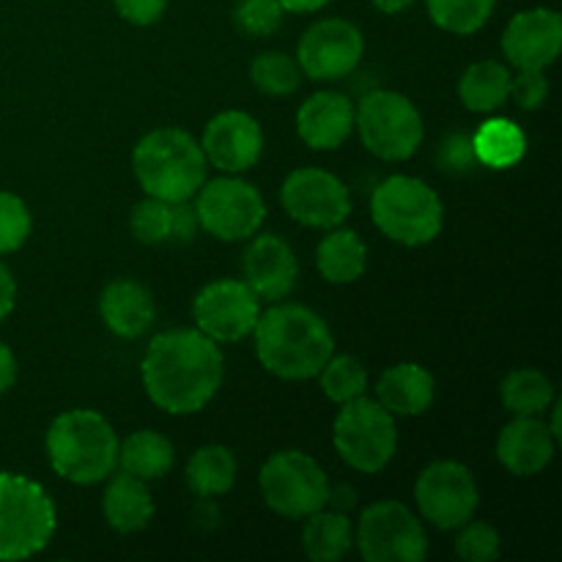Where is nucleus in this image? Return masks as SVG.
<instances>
[{
  "mask_svg": "<svg viewBox=\"0 0 562 562\" xmlns=\"http://www.w3.org/2000/svg\"><path fill=\"white\" fill-rule=\"evenodd\" d=\"M140 376L154 406L168 415H195L223 387L225 357L201 329H170L148 344Z\"/></svg>",
  "mask_w": 562,
  "mask_h": 562,
  "instance_id": "1",
  "label": "nucleus"
},
{
  "mask_svg": "<svg viewBox=\"0 0 562 562\" xmlns=\"http://www.w3.org/2000/svg\"><path fill=\"white\" fill-rule=\"evenodd\" d=\"M256 357L272 376L305 382L318 376L333 357L335 338L329 324L305 305H272L252 327Z\"/></svg>",
  "mask_w": 562,
  "mask_h": 562,
  "instance_id": "2",
  "label": "nucleus"
},
{
  "mask_svg": "<svg viewBox=\"0 0 562 562\" xmlns=\"http://www.w3.org/2000/svg\"><path fill=\"white\" fill-rule=\"evenodd\" d=\"M49 467L75 486L108 481L119 467V437L93 409H69L55 417L44 437Z\"/></svg>",
  "mask_w": 562,
  "mask_h": 562,
  "instance_id": "3",
  "label": "nucleus"
},
{
  "mask_svg": "<svg viewBox=\"0 0 562 562\" xmlns=\"http://www.w3.org/2000/svg\"><path fill=\"white\" fill-rule=\"evenodd\" d=\"M206 168L201 143L176 126L148 132L132 151V170L140 190L168 203L192 201L206 181Z\"/></svg>",
  "mask_w": 562,
  "mask_h": 562,
  "instance_id": "4",
  "label": "nucleus"
},
{
  "mask_svg": "<svg viewBox=\"0 0 562 562\" xmlns=\"http://www.w3.org/2000/svg\"><path fill=\"white\" fill-rule=\"evenodd\" d=\"M371 217L387 239L420 247L437 239L445 225L442 198L417 176H390L373 190Z\"/></svg>",
  "mask_w": 562,
  "mask_h": 562,
  "instance_id": "5",
  "label": "nucleus"
},
{
  "mask_svg": "<svg viewBox=\"0 0 562 562\" xmlns=\"http://www.w3.org/2000/svg\"><path fill=\"white\" fill-rule=\"evenodd\" d=\"M55 505L42 483L0 472V562L25 560L53 541Z\"/></svg>",
  "mask_w": 562,
  "mask_h": 562,
  "instance_id": "6",
  "label": "nucleus"
},
{
  "mask_svg": "<svg viewBox=\"0 0 562 562\" xmlns=\"http://www.w3.org/2000/svg\"><path fill=\"white\" fill-rule=\"evenodd\" d=\"M355 130L373 157L404 162L420 148L423 115L409 97L398 91H371L355 108Z\"/></svg>",
  "mask_w": 562,
  "mask_h": 562,
  "instance_id": "7",
  "label": "nucleus"
},
{
  "mask_svg": "<svg viewBox=\"0 0 562 562\" xmlns=\"http://www.w3.org/2000/svg\"><path fill=\"white\" fill-rule=\"evenodd\" d=\"M333 445L340 459L357 472H382L393 461L398 448L395 415H390L379 401L360 398L340 404L333 423Z\"/></svg>",
  "mask_w": 562,
  "mask_h": 562,
  "instance_id": "8",
  "label": "nucleus"
},
{
  "mask_svg": "<svg viewBox=\"0 0 562 562\" xmlns=\"http://www.w3.org/2000/svg\"><path fill=\"white\" fill-rule=\"evenodd\" d=\"M263 503L283 519H307L316 510L327 508L329 477L313 456L302 450H280L261 467Z\"/></svg>",
  "mask_w": 562,
  "mask_h": 562,
  "instance_id": "9",
  "label": "nucleus"
},
{
  "mask_svg": "<svg viewBox=\"0 0 562 562\" xmlns=\"http://www.w3.org/2000/svg\"><path fill=\"white\" fill-rule=\"evenodd\" d=\"M355 547L366 562H423L428 536L409 505L382 499L362 510L355 527Z\"/></svg>",
  "mask_w": 562,
  "mask_h": 562,
  "instance_id": "10",
  "label": "nucleus"
},
{
  "mask_svg": "<svg viewBox=\"0 0 562 562\" xmlns=\"http://www.w3.org/2000/svg\"><path fill=\"white\" fill-rule=\"evenodd\" d=\"M195 195L201 228L220 241L252 239L267 220V203L258 187L239 176L223 173L220 179L203 181Z\"/></svg>",
  "mask_w": 562,
  "mask_h": 562,
  "instance_id": "11",
  "label": "nucleus"
},
{
  "mask_svg": "<svg viewBox=\"0 0 562 562\" xmlns=\"http://www.w3.org/2000/svg\"><path fill=\"white\" fill-rule=\"evenodd\" d=\"M420 516L437 530H459L475 516L481 494L475 475L461 461H434L420 472L415 486Z\"/></svg>",
  "mask_w": 562,
  "mask_h": 562,
  "instance_id": "12",
  "label": "nucleus"
},
{
  "mask_svg": "<svg viewBox=\"0 0 562 562\" xmlns=\"http://www.w3.org/2000/svg\"><path fill=\"white\" fill-rule=\"evenodd\" d=\"M258 316H261V300L252 294L245 280L223 278L203 285L192 300V318L195 329H201L214 344H239L252 335Z\"/></svg>",
  "mask_w": 562,
  "mask_h": 562,
  "instance_id": "13",
  "label": "nucleus"
},
{
  "mask_svg": "<svg viewBox=\"0 0 562 562\" xmlns=\"http://www.w3.org/2000/svg\"><path fill=\"white\" fill-rule=\"evenodd\" d=\"M280 203L305 228H338L351 214V195L344 181L322 168H300L285 176Z\"/></svg>",
  "mask_w": 562,
  "mask_h": 562,
  "instance_id": "14",
  "label": "nucleus"
},
{
  "mask_svg": "<svg viewBox=\"0 0 562 562\" xmlns=\"http://www.w3.org/2000/svg\"><path fill=\"white\" fill-rule=\"evenodd\" d=\"M362 55L366 38L360 27L340 16L313 22L296 44V64L311 80H340L360 66Z\"/></svg>",
  "mask_w": 562,
  "mask_h": 562,
  "instance_id": "15",
  "label": "nucleus"
},
{
  "mask_svg": "<svg viewBox=\"0 0 562 562\" xmlns=\"http://www.w3.org/2000/svg\"><path fill=\"white\" fill-rule=\"evenodd\" d=\"M201 151L220 173H245L256 168L263 154L261 124L245 110H223L203 130Z\"/></svg>",
  "mask_w": 562,
  "mask_h": 562,
  "instance_id": "16",
  "label": "nucleus"
},
{
  "mask_svg": "<svg viewBox=\"0 0 562 562\" xmlns=\"http://www.w3.org/2000/svg\"><path fill=\"white\" fill-rule=\"evenodd\" d=\"M562 49L560 11L538 5L525 9L503 31V53L516 69H547Z\"/></svg>",
  "mask_w": 562,
  "mask_h": 562,
  "instance_id": "17",
  "label": "nucleus"
},
{
  "mask_svg": "<svg viewBox=\"0 0 562 562\" xmlns=\"http://www.w3.org/2000/svg\"><path fill=\"white\" fill-rule=\"evenodd\" d=\"M241 269H245V283L263 302L285 300L294 291L296 274H300V263L291 245L283 236L274 234L256 236L250 241Z\"/></svg>",
  "mask_w": 562,
  "mask_h": 562,
  "instance_id": "18",
  "label": "nucleus"
},
{
  "mask_svg": "<svg viewBox=\"0 0 562 562\" xmlns=\"http://www.w3.org/2000/svg\"><path fill=\"white\" fill-rule=\"evenodd\" d=\"M558 453V439L543 417H514L497 439V459L510 475H541Z\"/></svg>",
  "mask_w": 562,
  "mask_h": 562,
  "instance_id": "19",
  "label": "nucleus"
},
{
  "mask_svg": "<svg viewBox=\"0 0 562 562\" xmlns=\"http://www.w3.org/2000/svg\"><path fill=\"white\" fill-rule=\"evenodd\" d=\"M296 132L316 151H335L355 132V104L346 93L318 91L296 110Z\"/></svg>",
  "mask_w": 562,
  "mask_h": 562,
  "instance_id": "20",
  "label": "nucleus"
},
{
  "mask_svg": "<svg viewBox=\"0 0 562 562\" xmlns=\"http://www.w3.org/2000/svg\"><path fill=\"white\" fill-rule=\"evenodd\" d=\"M99 316H102L104 327L113 335L126 340H135L151 329L154 318H157V305L146 285L137 280H110L99 294Z\"/></svg>",
  "mask_w": 562,
  "mask_h": 562,
  "instance_id": "21",
  "label": "nucleus"
},
{
  "mask_svg": "<svg viewBox=\"0 0 562 562\" xmlns=\"http://www.w3.org/2000/svg\"><path fill=\"white\" fill-rule=\"evenodd\" d=\"M437 395V382L431 371L417 362H398L387 368L376 382V401L398 417L426 415Z\"/></svg>",
  "mask_w": 562,
  "mask_h": 562,
  "instance_id": "22",
  "label": "nucleus"
},
{
  "mask_svg": "<svg viewBox=\"0 0 562 562\" xmlns=\"http://www.w3.org/2000/svg\"><path fill=\"white\" fill-rule=\"evenodd\" d=\"M102 514L104 521L121 536L146 530L154 519V497L146 481L130 475V472H119L110 477L102 497Z\"/></svg>",
  "mask_w": 562,
  "mask_h": 562,
  "instance_id": "23",
  "label": "nucleus"
},
{
  "mask_svg": "<svg viewBox=\"0 0 562 562\" xmlns=\"http://www.w3.org/2000/svg\"><path fill=\"white\" fill-rule=\"evenodd\" d=\"M368 263V247L355 231L329 228L316 250V267L322 278L333 285H349L360 280Z\"/></svg>",
  "mask_w": 562,
  "mask_h": 562,
  "instance_id": "24",
  "label": "nucleus"
},
{
  "mask_svg": "<svg viewBox=\"0 0 562 562\" xmlns=\"http://www.w3.org/2000/svg\"><path fill=\"white\" fill-rule=\"evenodd\" d=\"M176 461L173 442L165 434L143 428L130 434L124 442H119V467L121 472L140 477V481H159L168 475Z\"/></svg>",
  "mask_w": 562,
  "mask_h": 562,
  "instance_id": "25",
  "label": "nucleus"
},
{
  "mask_svg": "<svg viewBox=\"0 0 562 562\" xmlns=\"http://www.w3.org/2000/svg\"><path fill=\"white\" fill-rule=\"evenodd\" d=\"M355 547V527L340 510L322 508L305 519L302 549L313 562H338Z\"/></svg>",
  "mask_w": 562,
  "mask_h": 562,
  "instance_id": "26",
  "label": "nucleus"
},
{
  "mask_svg": "<svg viewBox=\"0 0 562 562\" xmlns=\"http://www.w3.org/2000/svg\"><path fill=\"white\" fill-rule=\"evenodd\" d=\"M510 71L499 60H477L459 80V97L472 113H494L510 97Z\"/></svg>",
  "mask_w": 562,
  "mask_h": 562,
  "instance_id": "27",
  "label": "nucleus"
},
{
  "mask_svg": "<svg viewBox=\"0 0 562 562\" xmlns=\"http://www.w3.org/2000/svg\"><path fill=\"white\" fill-rule=\"evenodd\" d=\"M472 148H475L477 162L494 170H505L525 159L527 135L510 119H488L472 135Z\"/></svg>",
  "mask_w": 562,
  "mask_h": 562,
  "instance_id": "28",
  "label": "nucleus"
},
{
  "mask_svg": "<svg viewBox=\"0 0 562 562\" xmlns=\"http://www.w3.org/2000/svg\"><path fill=\"white\" fill-rule=\"evenodd\" d=\"M236 483V459L225 445H203L187 461V486L195 497H223Z\"/></svg>",
  "mask_w": 562,
  "mask_h": 562,
  "instance_id": "29",
  "label": "nucleus"
},
{
  "mask_svg": "<svg viewBox=\"0 0 562 562\" xmlns=\"http://www.w3.org/2000/svg\"><path fill=\"white\" fill-rule=\"evenodd\" d=\"M499 395L514 417H543V412L554 404V384L536 368H519L503 379Z\"/></svg>",
  "mask_w": 562,
  "mask_h": 562,
  "instance_id": "30",
  "label": "nucleus"
},
{
  "mask_svg": "<svg viewBox=\"0 0 562 562\" xmlns=\"http://www.w3.org/2000/svg\"><path fill=\"white\" fill-rule=\"evenodd\" d=\"M428 16L453 36H472L492 20L497 0H426Z\"/></svg>",
  "mask_w": 562,
  "mask_h": 562,
  "instance_id": "31",
  "label": "nucleus"
},
{
  "mask_svg": "<svg viewBox=\"0 0 562 562\" xmlns=\"http://www.w3.org/2000/svg\"><path fill=\"white\" fill-rule=\"evenodd\" d=\"M322 379V390L333 404H349V401L366 395L368 387V371L357 357L351 355H335L324 362L318 371Z\"/></svg>",
  "mask_w": 562,
  "mask_h": 562,
  "instance_id": "32",
  "label": "nucleus"
},
{
  "mask_svg": "<svg viewBox=\"0 0 562 562\" xmlns=\"http://www.w3.org/2000/svg\"><path fill=\"white\" fill-rule=\"evenodd\" d=\"M250 80L267 97H291L302 82V69L296 58L278 53H261L250 64Z\"/></svg>",
  "mask_w": 562,
  "mask_h": 562,
  "instance_id": "33",
  "label": "nucleus"
},
{
  "mask_svg": "<svg viewBox=\"0 0 562 562\" xmlns=\"http://www.w3.org/2000/svg\"><path fill=\"white\" fill-rule=\"evenodd\" d=\"M130 231L140 245H162L170 239V203L146 195L130 214Z\"/></svg>",
  "mask_w": 562,
  "mask_h": 562,
  "instance_id": "34",
  "label": "nucleus"
},
{
  "mask_svg": "<svg viewBox=\"0 0 562 562\" xmlns=\"http://www.w3.org/2000/svg\"><path fill=\"white\" fill-rule=\"evenodd\" d=\"M31 212L14 192L0 190V256L16 252L31 236Z\"/></svg>",
  "mask_w": 562,
  "mask_h": 562,
  "instance_id": "35",
  "label": "nucleus"
},
{
  "mask_svg": "<svg viewBox=\"0 0 562 562\" xmlns=\"http://www.w3.org/2000/svg\"><path fill=\"white\" fill-rule=\"evenodd\" d=\"M285 9L280 0H236L234 25L245 36H269L283 25Z\"/></svg>",
  "mask_w": 562,
  "mask_h": 562,
  "instance_id": "36",
  "label": "nucleus"
},
{
  "mask_svg": "<svg viewBox=\"0 0 562 562\" xmlns=\"http://www.w3.org/2000/svg\"><path fill=\"white\" fill-rule=\"evenodd\" d=\"M459 536H456V554H459L464 562H492L499 558V532L494 530L488 521H464L459 527Z\"/></svg>",
  "mask_w": 562,
  "mask_h": 562,
  "instance_id": "37",
  "label": "nucleus"
},
{
  "mask_svg": "<svg viewBox=\"0 0 562 562\" xmlns=\"http://www.w3.org/2000/svg\"><path fill=\"white\" fill-rule=\"evenodd\" d=\"M521 110H541L549 99V80L543 69H519L510 77V97Z\"/></svg>",
  "mask_w": 562,
  "mask_h": 562,
  "instance_id": "38",
  "label": "nucleus"
},
{
  "mask_svg": "<svg viewBox=\"0 0 562 562\" xmlns=\"http://www.w3.org/2000/svg\"><path fill=\"white\" fill-rule=\"evenodd\" d=\"M475 165L481 162H477L470 135L456 132V135L445 137L442 146H439V168H442L445 173H470Z\"/></svg>",
  "mask_w": 562,
  "mask_h": 562,
  "instance_id": "39",
  "label": "nucleus"
},
{
  "mask_svg": "<svg viewBox=\"0 0 562 562\" xmlns=\"http://www.w3.org/2000/svg\"><path fill=\"white\" fill-rule=\"evenodd\" d=\"M115 14L124 22L137 27H148L162 20L168 0H113Z\"/></svg>",
  "mask_w": 562,
  "mask_h": 562,
  "instance_id": "40",
  "label": "nucleus"
},
{
  "mask_svg": "<svg viewBox=\"0 0 562 562\" xmlns=\"http://www.w3.org/2000/svg\"><path fill=\"white\" fill-rule=\"evenodd\" d=\"M201 231V220H198L195 206L190 201L170 203V239L190 241L195 239Z\"/></svg>",
  "mask_w": 562,
  "mask_h": 562,
  "instance_id": "41",
  "label": "nucleus"
},
{
  "mask_svg": "<svg viewBox=\"0 0 562 562\" xmlns=\"http://www.w3.org/2000/svg\"><path fill=\"white\" fill-rule=\"evenodd\" d=\"M14 302H16L14 274H11V269L5 267L3 258H0V322L14 311Z\"/></svg>",
  "mask_w": 562,
  "mask_h": 562,
  "instance_id": "42",
  "label": "nucleus"
},
{
  "mask_svg": "<svg viewBox=\"0 0 562 562\" xmlns=\"http://www.w3.org/2000/svg\"><path fill=\"white\" fill-rule=\"evenodd\" d=\"M16 382V357L9 346L0 340V395L9 393Z\"/></svg>",
  "mask_w": 562,
  "mask_h": 562,
  "instance_id": "43",
  "label": "nucleus"
},
{
  "mask_svg": "<svg viewBox=\"0 0 562 562\" xmlns=\"http://www.w3.org/2000/svg\"><path fill=\"white\" fill-rule=\"evenodd\" d=\"M357 503V492L349 486V483H338V486H329L327 505L333 510H340V514H349Z\"/></svg>",
  "mask_w": 562,
  "mask_h": 562,
  "instance_id": "44",
  "label": "nucleus"
},
{
  "mask_svg": "<svg viewBox=\"0 0 562 562\" xmlns=\"http://www.w3.org/2000/svg\"><path fill=\"white\" fill-rule=\"evenodd\" d=\"M329 3L333 0H280V5L291 14H313V11H322Z\"/></svg>",
  "mask_w": 562,
  "mask_h": 562,
  "instance_id": "45",
  "label": "nucleus"
},
{
  "mask_svg": "<svg viewBox=\"0 0 562 562\" xmlns=\"http://www.w3.org/2000/svg\"><path fill=\"white\" fill-rule=\"evenodd\" d=\"M373 9H379L382 14H401L404 9H409L415 0H371Z\"/></svg>",
  "mask_w": 562,
  "mask_h": 562,
  "instance_id": "46",
  "label": "nucleus"
}]
</instances>
